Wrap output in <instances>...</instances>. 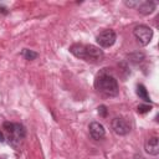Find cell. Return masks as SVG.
<instances>
[{
  "label": "cell",
  "mask_w": 159,
  "mask_h": 159,
  "mask_svg": "<svg viewBox=\"0 0 159 159\" xmlns=\"http://www.w3.org/2000/svg\"><path fill=\"white\" fill-rule=\"evenodd\" d=\"M4 140H5V137H4V134H2V133H1V132H0V142H1V143H2V142H4Z\"/></svg>",
  "instance_id": "obj_15"
},
{
  "label": "cell",
  "mask_w": 159,
  "mask_h": 159,
  "mask_svg": "<svg viewBox=\"0 0 159 159\" xmlns=\"http://www.w3.org/2000/svg\"><path fill=\"white\" fill-rule=\"evenodd\" d=\"M88 130H89V135L92 137V139L94 140H101L102 138H104L106 135V129L104 127L98 123V122H92L88 127Z\"/></svg>",
  "instance_id": "obj_7"
},
{
  "label": "cell",
  "mask_w": 159,
  "mask_h": 159,
  "mask_svg": "<svg viewBox=\"0 0 159 159\" xmlns=\"http://www.w3.org/2000/svg\"><path fill=\"white\" fill-rule=\"evenodd\" d=\"M144 149L149 155H158L159 154V139L158 137H152L147 139L144 144Z\"/></svg>",
  "instance_id": "obj_8"
},
{
  "label": "cell",
  "mask_w": 159,
  "mask_h": 159,
  "mask_svg": "<svg viewBox=\"0 0 159 159\" xmlns=\"http://www.w3.org/2000/svg\"><path fill=\"white\" fill-rule=\"evenodd\" d=\"M21 56H22L25 60H27V61H32V60H35V58L39 57V53L35 52V51H32V50L24 48V50L21 51Z\"/></svg>",
  "instance_id": "obj_11"
},
{
  "label": "cell",
  "mask_w": 159,
  "mask_h": 159,
  "mask_svg": "<svg viewBox=\"0 0 159 159\" xmlns=\"http://www.w3.org/2000/svg\"><path fill=\"white\" fill-rule=\"evenodd\" d=\"M111 127L113 129V132L118 135H127L130 132V124L128 123V120L123 117H116L112 119Z\"/></svg>",
  "instance_id": "obj_6"
},
{
  "label": "cell",
  "mask_w": 159,
  "mask_h": 159,
  "mask_svg": "<svg viewBox=\"0 0 159 159\" xmlns=\"http://www.w3.org/2000/svg\"><path fill=\"white\" fill-rule=\"evenodd\" d=\"M150 109H152V106L148 104V103H145V104H139V106L137 107V112H138L139 114H145V113L150 112Z\"/></svg>",
  "instance_id": "obj_12"
},
{
  "label": "cell",
  "mask_w": 159,
  "mask_h": 159,
  "mask_svg": "<svg viewBox=\"0 0 159 159\" xmlns=\"http://www.w3.org/2000/svg\"><path fill=\"white\" fill-rule=\"evenodd\" d=\"M68 50L75 57L83 60L86 62H91V63H98V62L103 61V58H104L103 51L99 50V47H97L94 45L73 43L70 46Z\"/></svg>",
  "instance_id": "obj_1"
},
{
  "label": "cell",
  "mask_w": 159,
  "mask_h": 159,
  "mask_svg": "<svg viewBox=\"0 0 159 159\" xmlns=\"http://www.w3.org/2000/svg\"><path fill=\"white\" fill-rule=\"evenodd\" d=\"M133 35L140 46H147L153 37V30L147 25H137L133 30Z\"/></svg>",
  "instance_id": "obj_4"
},
{
  "label": "cell",
  "mask_w": 159,
  "mask_h": 159,
  "mask_svg": "<svg viewBox=\"0 0 159 159\" xmlns=\"http://www.w3.org/2000/svg\"><path fill=\"white\" fill-rule=\"evenodd\" d=\"M0 12L1 14H7V9L4 7V6H0Z\"/></svg>",
  "instance_id": "obj_14"
},
{
  "label": "cell",
  "mask_w": 159,
  "mask_h": 159,
  "mask_svg": "<svg viewBox=\"0 0 159 159\" xmlns=\"http://www.w3.org/2000/svg\"><path fill=\"white\" fill-rule=\"evenodd\" d=\"M98 114L102 116V117H107V107L104 104L98 107Z\"/></svg>",
  "instance_id": "obj_13"
},
{
  "label": "cell",
  "mask_w": 159,
  "mask_h": 159,
  "mask_svg": "<svg viewBox=\"0 0 159 159\" xmlns=\"http://www.w3.org/2000/svg\"><path fill=\"white\" fill-rule=\"evenodd\" d=\"M137 94L139 96L140 99H143L145 103H152V99L148 94V91L147 88L143 86V84H137Z\"/></svg>",
  "instance_id": "obj_10"
},
{
  "label": "cell",
  "mask_w": 159,
  "mask_h": 159,
  "mask_svg": "<svg viewBox=\"0 0 159 159\" xmlns=\"http://www.w3.org/2000/svg\"><path fill=\"white\" fill-rule=\"evenodd\" d=\"M155 7H157V2L155 1H152V0H149V1H139L138 6H137V10L142 15H149L155 10Z\"/></svg>",
  "instance_id": "obj_9"
},
{
  "label": "cell",
  "mask_w": 159,
  "mask_h": 159,
  "mask_svg": "<svg viewBox=\"0 0 159 159\" xmlns=\"http://www.w3.org/2000/svg\"><path fill=\"white\" fill-rule=\"evenodd\" d=\"M0 159H4V158H0Z\"/></svg>",
  "instance_id": "obj_16"
},
{
  "label": "cell",
  "mask_w": 159,
  "mask_h": 159,
  "mask_svg": "<svg viewBox=\"0 0 159 159\" xmlns=\"http://www.w3.org/2000/svg\"><path fill=\"white\" fill-rule=\"evenodd\" d=\"M4 129L7 133V142L12 148H17L20 143L26 137V129L20 123H12V122H4L2 124Z\"/></svg>",
  "instance_id": "obj_3"
},
{
  "label": "cell",
  "mask_w": 159,
  "mask_h": 159,
  "mask_svg": "<svg viewBox=\"0 0 159 159\" xmlns=\"http://www.w3.org/2000/svg\"><path fill=\"white\" fill-rule=\"evenodd\" d=\"M94 88L99 93H102V94H104L107 97H116L118 94V92H119V87H118L117 80L112 75L107 73L106 71H101L96 76V78H94Z\"/></svg>",
  "instance_id": "obj_2"
},
{
  "label": "cell",
  "mask_w": 159,
  "mask_h": 159,
  "mask_svg": "<svg viewBox=\"0 0 159 159\" xmlns=\"http://www.w3.org/2000/svg\"><path fill=\"white\" fill-rule=\"evenodd\" d=\"M116 40H117V35H116V32H114L113 30H111V29L103 30V31L99 32V34L97 35V37H96L97 43H98L101 47H104V48L113 46L114 42H116Z\"/></svg>",
  "instance_id": "obj_5"
}]
</instances>
